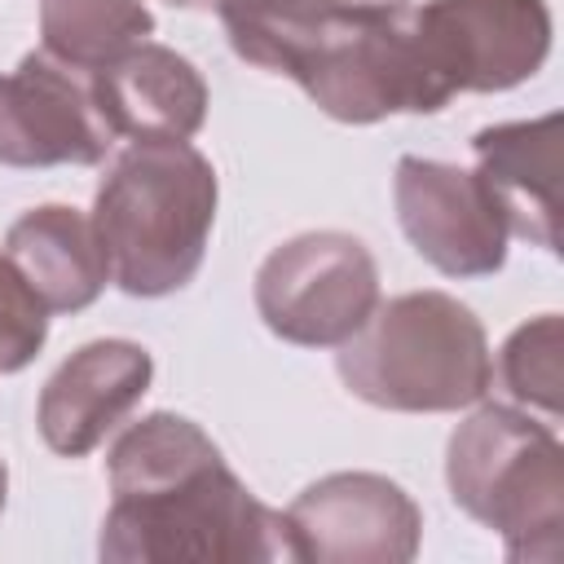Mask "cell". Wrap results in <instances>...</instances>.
I'll return each instance as SVG.
<instances>
[{"label": "cell", "instance_id": "cell-6", "mask_svg": "<svg viewBox=\"0 0 564 564\" xmlns=\"http://www.w3.org/2000/svg\"><path fill=\"white\" fill-rule=\"evenodd\" d=\"M379 304V264L344 229L278 242L256 269L260 322L295 348H339Z\"/></svg>", "mask_w": 564, "mask_h": 564}, {"label": "cell", "instance_id": "cell-2", "mask_svg": "<svg viewBox=\"0 0 564 564\" xmlns=\"http://www.w3.org/2000/svg\"><path fill=\"white\" fill-rule=\"evenodd\" d=\"M405 9L282 18L220 4L216 13L229 48L242 62L295 79L308 101L339 123H379L392 115H436L449 106L414 48Z\"/></svg>", "mask_w": 564, "mask_h": 564}, {"label": "cell", "instance_id": "cell-9", "mask_svg": "<svg viewBox=\"0 0 564 564\" xmlns=\"http://www.w3.org/2000/svg\"><path fill=\"white\" fill-rule=\"evenodd\" d=\"M110 145L115 132L101 115L93 70L44 48L0 70V167H93Z\"/></svg>", "mask_w": 564, "mask_h": 564}, {"label": "cell", "instance_id": "cell-10", "mask_svg": "<svg viewBox=\"0 0 564 564\" xmlns=\"http://www.w3.org/2000/svg\"><path fill=\"white\" fill-rule=\"evenodd\" d=\"M392 203L410 247L445 278H489L507 264V225L476 181V172L401 154L392 172Z\"/></svg>", "mask_w": 564, "mask_h": 564}, {"label": "cell", "instance_id": "cell-1", "mask_svg": "<svg viewBox=\"0 0 564 564\" xmlns=\"http://www.w3.org/2000/svg\"><path fill=\"white\" fill-rule=\"evenodd\" d=\"M106 564H269L291 560L282 511L264 507L185 414L128 423L106 454Z\"/></svg>", "mask_w": 564, "mask_h": 564}, {"label": "cell", "instance_id": "cell-13", "mask_svg": "<svg viewBox=\"0 0 564 564\" xmlns=\"http://www.w3.org/2000/svg\"><path fill=\"white\" fill-rule=\"evenodd\" d=\"M101 115L128 141H189L207 119V79L167 44L141 40L93 75Z\"/></svg>", "mask_w": 564, "mask_h": 564}, {"label": "cell", "instance_id": "cell-18", "mask_svg": "<svg viewBox=\"0 0 564 564\" xmlns=\"http://www.w3.org/2000/svg\"><path fill=\"white\" fill-rule=\"evenodd\" d=\"M260 13H282V18H330V13H392L405 9L410 0H225Z\"/></svg>", "mask_w": 564, "mask_h": 564}, {"label": "cell", "instance_id": "cell-4", "mask_svg": "<svg viewBox=\"0 0 564 564\" xmlns=\"http://www.w3.org/2000/svg\"><path fill=\"white\" fill-rule=\"evenodd\" d=\"M344 388L392 414H454L485 401L494 357L480 317L445 291H405L339 344Z\"/></svg>", "mask_w": 564, "mask_h": 564}, {"label": "cell", "instance_id": "cell-8", "mask_svg": "<svg viewBox=\"0 0 564 564\" xmlns=\"http://www.w3.org/2000/svg\"><path fill=\"white\" fill-rule=\"evenodd\" d=\"M291 560L410 564L423 542L419 502L379 471H330L282 511Z\"/></svg>", "mask_w": 564, "mask_h": 564}, {"label": "cell", "instance_id": "cell-16", "mask_svg": "<svg viewBox=\"0 0 564 564\" xmlns=\"http://www.w3.org/2000/svg\"><path fill=\"white\" fill-rule=\"evenodd\" d=\"M498 379L520 410L546 423H560V410H564V322L560 313L529 317L507 335L498 352Z\"/></svg>", "mask_w": 564, "mask_h": 564}, {"label": "cell", "instance_id": "cell-3", "mask_svg": "<svg viewBox=\"0 0 564 564\" xmlns=\"http://www.w3.org/2000/svg\"><path fill=\"white\" fill-rule=\"evenodd\" d=\"M216 167L189 141L123 145L93 198L110 282L132 300H163L203 269L216 225Z\"/></svg>", "mask_w": 564, "mask_h": 564}, {"label": "cell", "instance_id": "cell-7", "mask_svg": "<svg viewBox=\"0 0 564 564\" xmlns=\"http://www.w3.org/2000/svg\"><path fill=\"white\" fill-rule=\"evenodd\" d=\"M405 22L445 101L520 88L546 66L555 31L546 0H427Z\"/></svg>", "mask_w": 564, "mask_h": 564}, {"label": "cell", "instance_id": "cell-19", "mask_svg": "<svg viewBox=\"0 0 564 564\" xmlns=\"http://www.w3.org/2000/svg\"><path fill=\"white\" fill-rule=\"evenodd\" d=\"M167 4H176V9H220L225 0H167Z\"/></svg>", "mask_w": 564, "mask_h": 564}, {"label": "cell", "instance_id": "cell-5", "mask_svg": "<svg viewBox=\"0 0 564 564\" xmlns=\"http://www.w3.org/2000/svg\"><path fill=\"white\" fill-rule=\"evenodd\" d=\"M445 485L463 516L502 538L507 560L564 555V445L520 405L471 410L445 445Z\"/></svg>", "mask_w": 564, "mask_h": 564}, {"label": "cell", "instance_id": "cell-11", "mask_svg": "<svg viewBox=\"0 0 564 564\" xmlns=\"http://www.w3.org/2000/svg\"><path fill=\"white\" fill-rule=\"evenodd\" d=\"M154 357L137 339H93L75 348L40 388L35 427L62 458L93 454L150 392Z\"/></svg>", "mask_w": 564, "mask_h": 564}, {"label": "cell", "instance_id": "cell-17", "mask_svg": "<svg viewBox=\"0 0 564 564\" xmlns=\"http://www.w3.org/2000/svg\"><path fill=\"white\" fill-rule=\"evenodd\" d=\"M48 339V308L0 251V375H18Z\"/></svg>", "mask_w": 564, "mask_h": 564}, {"label": "cell", "instance_id": "cell-12", "mask_svg": "<svg viewBox=\"0 0 564 564\" xmlns=\"http://www.w3.org/2000/svg\"><path fill=\"white\" fill-rule=\"evenodd\" d=\"M476 181L494 198L507 234L560 251V115L494 123L471 137Z\"/></svg>", "mask_w": 564, "mask_h": 564}, {"label": "cell", "instance_id": "cell-20", "mask_svg": "<svg viewBox=\"0 0 564 564\" xmlns=\"http://www.w3.org/2000/svg\"><path fill=\"white\" fill-rule=\"evenodd\" d=\"M4 498H9V467H4V458H0V511H4Z\"/></svg>", "mask_w": 564, "mask_h": 564}, {"label": "cell", "instance_id": "cell-15", "mask_svg": "<svg viewBox=\"0 0 564 564\" xmlns=\"http://www.w3.org/2000/svg\"><path fill=\"white\" fill-rule=\"evenodd\" d=\"M150 35L145 0H40V48L93 75Z\"/></svg>", "mask_w": 564, "mask_h": 564}, {"label": "cell", "instance_id": "cell-14", "mask_svg": "<svg viewBox=\"0 0 564 564\" xmlns=\"http://www.w3.org/2000/svg\"><path fill=\"white\" fill-rule=\"evenodd\" d=\"M0 251L26 278V286L44 300L48 313H79L110 282V264L93 229V216L66 203H44L22 212L4 229Z\"/></svg>", "mask_w": 564, "mask_h": 564}]
</instances>
